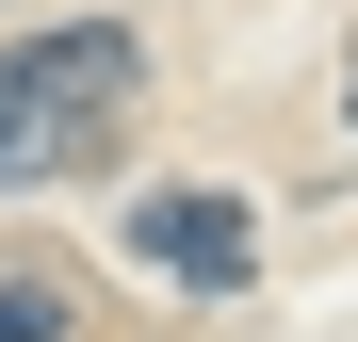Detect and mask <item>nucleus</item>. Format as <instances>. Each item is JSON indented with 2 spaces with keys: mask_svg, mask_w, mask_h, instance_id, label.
<instances>
[{
  "mask_svg": "<svg viewBox=\"0 0 358 342\" xmlns=\"http://www.w3.org/2000/svg\"><path fill=\"white\" fill-rule=\"evenodd\" d=\"M342 131H358V49H342Z\"/></svg>",
  "mask_w": 358,
  "mask_h": 342,
  "instance_id": "nucleus-4",
  "label": "nucleus"
},
{
  "mask_svg": "<svg viewBox=\"0 0 358 342\" xmlns=\"http://www.w3.org/2000/svg\"><path fill=\"white\" fill-rule=\"evenodd\" d=\"M131 261L147 277H196V294H245V212H228L212 180H163V196H131Z\"/></svg>",
  "mask_w": 358,
  "mask_h": 342,
  "instance_id": "nucleus-2",
  "label": "nucleus"
},
{
  "mask_svg": "<svg viewBox=\"0 0 358 342\" xmlns=\"http://www.w3.org/2000/svg\"><path fill=\"white\" fill-rule=\"evenodd\" d=\"M66 310H82L66 277H0V342H66Z\"/></svg>",
  "mask_w": 358,
  "mask_h": 342,
  "instance_id": "nucleus-3",
  "label": "nucleus"
},
{
  "mask_svg": "<svg viewBox=\"0 0 358 342\" xmlns=\"http://www.w3.org/2000/svg\"><path fill=\"white\" fill-rule=\"evenodd\" d=\"M147 114V33L131 17H49L0 49V196H66V180H114Z\"/></svg>",
  "mask_w": 358,
  "mask_h": 342,
  "instance_id": "nucleus-1",
  "label": "nucleus"
}]
</instances>
